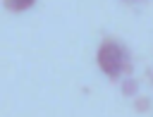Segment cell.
I'll return each mask as SVG.
<instances>
[{"label":"cell","instance_id":"1","mask_svg":"<svg viewBox=\"0 0 153 117\" xmlns=\"http://www.w3.org/2000/svg\"><path fill=\"white\" fill-rule=\"evenodd\" d=\"M124 64H127V55H124L122 45L115 43V41H103L100 48H98V67H100L108 76L115 79V76L122 74Z\"/></svg>","mask_w":153,"mask_h":117},{"label":"cell","instance_id":"2","mask_svg":"<svg viewBox=\"0 0 153 117\" xmlns=\"http://www.w3.org/2000/svg\"><path fill=\"white\" fill-rule=\"evenodd\" d=\"M36 0H5V7L12 10V12H22V10H29Z\"/></svg>","mask_w":153,"mask_h":117}]
</instances>
